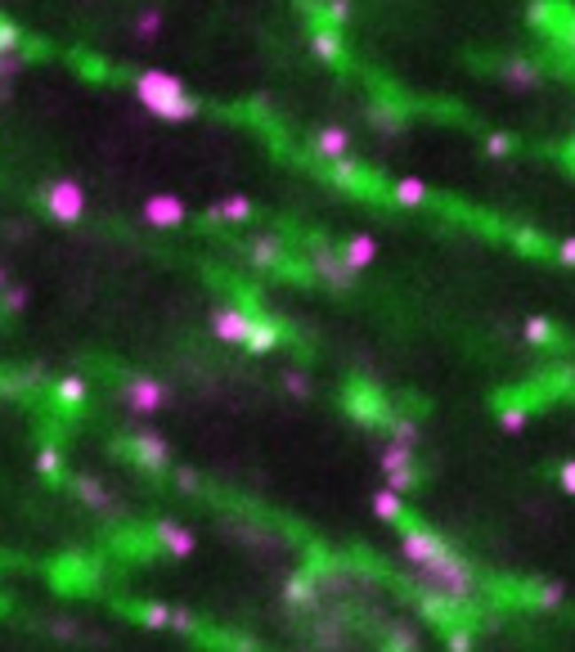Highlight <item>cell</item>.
Returning <instances> with one entry per match:
<instances>
[{"instance_id": "1", "label": "cell", "mask_w": 575, "mask_h": 652, "mask_svg": "<svg viewBox=\"0 0 575 652\" xmlns=\"http://www.w3.org/2000/svg\"><path fill=\"white\" fill-rule=\"evenodd\" d=\"M135 99L162 122H193L198 117V99L185 91V82L176 77V72H162V68L139 72L135 77Z\"/></svg>"}, {"instance_id": "2", "label": "cell", "mask_w": 575, "mask_h": 652, "mask_svg": "<svg viewBox=\"0 0 575 652\" xmlns=\"http://www.w3.org/2000/svg\"><path fill=\"white\" fill-rule=\"evenodd\" d=\"M418 581H422L427 590L454 599V603H468V599L477 594V571H472V562H468L463 553H454V549H445L431 567H422Z\"/></svg>"}, {"instance_id": "3", "label": "cell", "mask_w": 575, "mask_h": 652, "mask_svg": "<svg viewBox=\"0 0 575 652\" xmlns=\"http://www.w3.org/2000/svg\"><path fill=\"white\" fill-rule=\"evenodd\" d=\"M45 207L59 226H77L82 216H86V194L77 180H50L45 185Z\"/></svg>"}, {"instance_id": "4", "label": "cell", "mask_w": 575, "mask_h": 652, "mask_svg": "<svg viewBox=\"0 0 575 652\" xmlns=\"http://www.w3.org/2000/svg\"><path fill=\"white\" fill-rule=\"evenodd\" d=\"M445 549H450V545H445L437 531H427V527H405V536H400V558H405L414 571L431 567Z\"/></svg>"}, {"instance_id": "5", "label": "cell", "mask_w": 575, "mask_h": 652, "mask_svg": "<svg viewBox=\"0 0 575 652\" xmlns=\"http://www.w3.org/2000/svg\"><path fill=\"white\" fill-rule=\"evenodd\" d=\"M382 473H387V490H396V495L414 490V486H418L414 450H409V446H391V441H387V450H382Z\"/></svg>"}, {"instance_id": "6", "label": "cell", "mask_w": 575, "mask_h": 652, "mask_svg": "<svg viewBox=\"0 0 575 652\" xmlns=\"http://www.w3.org/2000/svg\"><path fill=\"white\" fill-rule=\"evenodd\" d=\"M185 203L176 194H154V198H144V221H149L154 230H176L185 226Z\"/></svg>"}, {"instance_id": "7", "label": "cell", "mask_w": 575, "mask_h": 652, "mask_svg": "<svg viewBox=\"0 0 575 652\" xmlns=\"http://www.w3.org/2000/svg\"><path fill=\"white\" fill-rule=\"evenodd\" d=\"M122 401H126L135 414H154V409L167 405V387H162L158 378H130V383L122 387Z\"/></svg>"}, {"instance_id": "8", "label": "cell", "mask_w": 575, "mask_h": 652, "mask_svg": "<svg viewBox=\"0 0 575 652\" xmlns=\"http://www.w3.org/2000/svg\"><path fill=\"white\" fill-rule=\"evenodd\" d=\"M211 329H216V338H221V342H243L248 329H252V311H243V306H216L211 311Z\"/></svg>"}, {"instance_id": "9", "label": "cell", "mask_w": 575, "mask_h": 652, "mask_svg": "<svg viewBox=\"0 0 575 652\" xmlns=\"http://www.w3.org/2000/svg\"><path fill=\"white\" fill-rule=\"evenodd\" d=\"M311 149H315L319 158H328V163H342V158H351V131H346V126H337V122H328V126H319V131H315Z\"/></svg>"}, {"instance_id": "10", "label": "cell", "mask_w": 575, "mask_h": 652, "mask_svg": "<svg viewBox=\"0 0 575 652\" xmlns=\"http://www.w3.org/2000/svg\"><path fill=\"white\" fill-rule=\"evenodd\" d=\"M211 221H221V226H248L252 221V198L248 194H230V198H221L211 211Z\"/></svg>"}, {"instance_id": "11", "label": "cell", "mask_w": 575, "mask_h": 652, "mask_svg": "<svg viewBox=\"0 0 575 652\" xmlns=\"http://www.w3.org/2000/svg\"><path fill=\"white\" fill-rule=\"evenodd\" d=\"M337 257H342V266L355 274V270H365V266H374V261H378V239H374V235H355V239H351Z\"/></svg>"}, {"instance_id": "12", "label": "cell", "mask_w": 575, "mask_h": 652, "mask_svg": "<svg viewBox=\"0 0 575 652\" xmlns=\"http://www.w3.org/2000/svg\"><path fill=\"white\" fill-rule=\"evenodd\" d=\"M351 414L365 418V423H387V418H391L387 401H382L378 392H369V387H355V392H351Z\"/></svg>"}, {"instance_id": "13", "label": "cell", "mask_w": 575, "mask_h": 652, "mask_svg": "<svg viewBox=\"0 0 575 652\" xmlns=\"http://www.w3.org/2000/svg\"><path fill=\"white\" fill-rule=\"evenodd\" d=\"M279 342H283V329H279L274 320H261V315H252V329H248L243 346H248L252 355H265V351H274Z\"/></svg>"}, {"instance_id": "14", "label": "cell", "mask_w": 575, "mask_h": 652, "mask_svg": "<svg viewBox=\"0 0 575 652\" xmlns=\"http://www.w3.org/2000/svg\"><path fill=\"white\" fill-rule=\"evenodd\" d=\"M540 82H544L540 63H531V59L503 63V86H513V91H540Z\"/></svg>"}, {"instance_id": "15", "label": "cell", "mask_w": 575, "mask_h": 652, "mask_svg": "<svg viewBox=\"0 0 575 652\" xmlns=\"http://www.w3.org/2000/svg\"><path fill=\"white\" fill-rule=\"evenodd\" d=\"M130 455L144 468H162L167 464V446H162V437H154V432H139V437L130 441Z\"/></svg>"}, {"instance_id": "16", "label": "cell", "mask_w": 575, "mask_h": 652, "mask_svg": "<svg viewBox=\"0 0 575 652\" xmlns=\"http://www.w3.org/2000/svg\"><path fill=\"white\" fill-rule=\"evenodd\" d=\"M311 266H315V274H319V279H328L333 288H346V283H351V270H346V266H342V257H337V252H328V248H324V252H315V257H311Z\"/></svg>"}, {"instance_id": "17", "label": "cell", "mask_w": 575, "mask_h": 652, "mask_svg": "<svg viewBox=\"0 0 575 652\" xmlns=\"http://www.w3.org/2000/svg\"><path fill=\"white\" fill-rule=\"evenodd\" d=\"M283 599L293 603V608H306V612H311V608L319 603V585L311 581V576H293V581L283 585Z\"/></svg>"}, {"instance_id": "18", "label": "cell", "mask_w": 575, "mask_h": 652, "mask_svg": "<svg viewBox=\"0 0 575 652\" xmlns=\"http://www.w3.org/2000/svg\"><path fill=\"white\" fill-rule=\"evenodd\" d=\"M369 509H374L378 522H400V518H405V495H396V490L382 486V490L369 499Z\"/></svg>"}, {"instance_id": "19", "label": "cell", "mask_w": 575, "mask_h": 652, "mask_svg": "<svg viewBox=\"0 0 575 652\" xmlns=\"http://www.w3.org/2000/svg\"><path fill=\"white\" fill-rule=\"evenodd\" d=\"M279 257H283V243H279L274 235H256V239L248 243V261H252V266H279Z\"/></svg>"}, {"instance_id": "20", "label": "cell", "mask_w": 575, "mask_h": 652, "mask_svg": "<svg viewBox=\"0 0 575 652\" xmlns=\"http://www.w3.org/2000/svg\"><path fill=\"white\" fill-rule=\"evenodd\" d=\"M154 536H158V545H162L167 553H180V558H185V553H193V536H189L185 527H176V522H162Z\"/></svg>"}, {"instance_id": "21", "label": "cell", "mask_w": 575, "mask_h": 652, "mask_svg": "<svg viewBox=\"0 0 575 652\" xmlns=\"http://www.w3.org/2000/svg\"><path fill=\"white\" fill-rule=\"evenodd\" d=\"M311 50H315V59H324V63H337V59H342V36H337V28H315V36H311Z\"/></svg>"}, {"instance_id": "22", "label": "cell", "mask_w": 575, "mask_h": 652, "mask_svg": "<svg viewBox=\"0 0 575 652\" xmlns=\"http://www.w3.org/2000/svg\"><path fill=\"white\" fill-rule=\"evenodd\" d=\"M391 198H396L400 207H422V203H427V185H422L418 176H405V180L391 185Z\"/></svg>"}, {"instance_id": "23", "label": "cell", "mask_w": 575, "mask_h": 652, "mask_svg": "<svg viewBox=\"0 0 575 652\" xmlns=\"http://www.w3.org/2000/svg\"><path fill=\"white\" fill-rule=\"evenodd\" d=\"M494 418H499V427H503V432H526V423H531V409H526V405H517V401H503Z\"/></svg>"}, {"instance_id": "24", "label": "cell", "mask_w": 575, "mask_h": 652, "mask_svg": "<svg viewBox=\"0 0 575 652\" xmlns=\"http://www.w3.org/2000/svg\"><path fill=\"white\" fill-rule=\"evenodd\" d=\"M387 432H391V446H418V423L414 418H405V414H391L387 418Z\"/></svg>"}, {"instance_id": "25", "label": "cell", "mask_w": 575, "mask_h": 652, "mask_svg": "<svg viewBox=\"0 0 575 652\" xmlns=\"http://www.w3.org/2000/svg\"><path fill=\"white\" fill-rule=\"evenodd\" d=\"M522 338H526L531 346H548V342H553V324L540 320V315H531V320L522 324Z\"/></svg>"}, {"instance_id": "26", "label": "cell", "mask_w": 575, "mask_h": 652, "mask_svg": "<svg viewBox=\"0 0 575 652\" xmlns=\"http://www.w3.org/2000/svg\"><path fill=\"white\" fill-rule=\"evenodd\" d=\"M387 648H391V652H422V643H418V634H414L409 625H396V630L387 634Z\"/></svg>"}, {"instance_id": "27", "label": "cell", "mask_w": 575, "mask_h": 652, "mask_svg": "<svg viewBox=\"0 0 575 652\" xmlns=\"http://www.w3.org/2000/svg\"><path fill=\"white\" fill-rule=\"evenodd\" d=\"M445 648H450V652H472V648H477V643H472V630H468V625H450Z\"/></svg>"}, {"instance_id": "28", "label": "cell", "mask_w": 575, "mask_h": 652, "mask_svg": "<svg viewBox=\"0 0 575 652\" xmlns=\"http://www.w3.org/2000/svg\"><path fill=\"white\" fill-rule=\"evenodd\" d=\"M82 396H86V383L82 378H63L59 383V401L63 405H82Z\"/></svg>"}, {"instance_id": "29", "label": "cell", "mask_w": 575, "mask_h": 652, "mask_svg": "<svg viewBox=\"0 0 575 652\" xmlns=\"http://www.w3.org/2000/svg\"><path fill=\"white\" fill-rule=\"evenodd\" d=\"M283 387L293 392L297 401H306V396H311V378H306L302 370H288V374H283Z\"/></svg>"}, {"instance_id": "30", "label": "cell", "mask_w": 575, "mask_h": 652, "mask_svg": "<svg viewBox=\"0 0 575 652\" xmlns=\"http://www.w3.org/2000/svg\"><path fill=\"white\" fill-rule=\"evenodd\" d=\"M369 122H374V126H378L382 135H396V131L405 126V122H400V117H396L391 108H374V113H369Z\"/></svg>"}, {"instance_id": "31", "label": "cell", "mask_w": 575, "mask_h": 652, "mask_svg": "<svg viewBox=\"0 0 575 652\" xmlns=\"http://www.w3.org/2000/svg\"><path fill=\"white\" fill-rule=\"evenodd\" d=\"M19 28L10 23V19H0V54H19Z\"/></svg>"}, {"instance_id": "32", "label": "cell", "mask_w": 575, "mask_h": 652, "mask_svg": "<svg viewBox=\"0 0 575 652\" xmlns=\"http://www.w3.org/2000/svg\"><path fill=\"white\" fill-rule=\"evenodd\" d=\"M562 599H566V590H562L557 581H544V585L535 590V603H544V608H557Z\"/></svg>"}, {"instance_id": "33", "label": "cell", "mask_w": 575, "mask_h": 652, "mask_svg": "<svg viewBox=\"0 0 575 652\" xmlns=\"http://www.w3.org/2000/svg\"><path fill=\"white\" fill-rule=\"evenodd\" d=\"M485 154H490V158H508V154H513V139H508V135H499V131L485 135Z\"/></svg>"}, {"instance_id": "34", "label": "cell", "mask_w": 575, "mask_h": 652, "mask_svg": "<svg viewBox=\"0 0 575 652\" xmlns=\"http://www.w3.org/2000/svg\"><path fill=\"white\" fill-rule=\"evenodd\" d=\"M324 19L328 23H346L351 19V0H324Z\"/></svg>"}, {"instance_id": "35", "label": "cell", "mask_w": 575, "mask_h": 652, "mask_svg": "<svg viewBox=\"0 0 575 652\" xmlns=\"http://www.w3.org/2000/svg\"><path fill=\"white\" fill-rule=\"evenodd\" d=\"M337 180H351V189H355V185H365V171H359L351 158H342L337 163Z\"/></svg>"}, {"instance_id": "36", "label": "cell", "mask_w": 575, "mask_h": 652, "mask_svg": "<svg viewBox=\"0 0 575 652\" xmlns=\"http://www.w3.org/2000/svg\"><path fill=\"white\" fill-rule=\"evenodd\" d=\"M158 28H162V14H158V10H149V14H139V23H135V32H139V36H154Z\"/></svg>"}, {"instance_id": "37", "label": "cell", "mask_w": 575, "mask_h": 652, "mask_svg": "<svg viewBox=\"0 0 575 652\" xmlns=\"http://www.w3.org/2000/svg\"><path fill=\"white\" fill-rule=\"evenodd\" d=\"M557 481H562V490H566V495H575V459H566V464L557 468Z\"/></svg>"}, {"instance_id": "38", "label": "cell", "mask_w": 575, "mask_h": 652, "mask_svg": "<svg viewBox=\"0 0 575 652\" xmlns=\"http://www.w3.org/2000/svg\"><path fill=\"white\" fill-rule=\"evenodd\" d=\"M557 261H562V266H575V239H562V243H557Z\"/></svg>"}]
</instances>
